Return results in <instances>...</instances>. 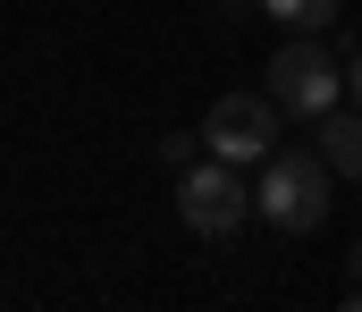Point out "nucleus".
I'll return each mask as SVG.
<instances>
[{
    "instance_id": "39448f33",
    "label": "nucleus",
    "mask_w": 362,
    "mask_h": 312,
    "mask_svg": "<svg viewBox=\"0 0 362 312\" xmlns=\"http://www.w3.org/2000/svg\"><path fill=\"white\" fill-rule=\"evenodd\" d=\"M312 127H320V152H329V169L362 186V102H354V110H320Z\"/></svg>"
},
{
    "instance_id": "1a4fd4ad",
    "label": "nucleus",
    "mask_w": 362,
    "mask_h": 312,
    "mask_svg": "<svg viewBox=\"0 0 362 312\" xmlns=\"http://www.w3.org/2000/svg\"><path fill=\"white\" fill-rule=\"evenodd\" d=\"M346 93H354V102H362V51H354V59H346Z\"/></svg>"
},
{
    "instance_id": "f03ea898",
    "label": "nucleus",
    "mask_w": 362,
    "mask_h": 312,
    "mask_svg": "<svg viewBox=\"0 0 362 312\" xmlns=\"http://www.w3.org/2000/svg\"><path fill=\"white\" fill-rule=\"evenodd\" d=\"M278 127H286V110H278L270 85H262V93H219L211 118H202V152H211V161H236V169H262L278 144H286Z\"/></svg>"
},
{
    "instance_id": "423d86ee",
    "label": "nucleus",
    "mask_w": 362,
    "mask_h": 312,
    "mask_svg": "<svg viewBox=\"0 0 362 312\" xmlns=\"http://www.w3.org/2000/svg\"><path fill=\"white\" fill-rule=\"evenodd\" d=\"M262 17H278L286 34H329L346 17V0H262Z\"/></svg>"
},
{
    "instance_id": "20e7f679",
    "label": "nucleus",
    "mask_w": 362,
    "mask_h": 312,
    "mask_svg": "<svg viewBox=\"0 0 362 312\" xmlns=\"http://www.w3.org/2000/svg\"><path fill=\"white\" fill-rule=\"evenodd\" d=\"M177 219L194 228V236L228 245V236L253 219V186H245V169H236V161H194V169H177Z\"/></svg>"
},
{
    "instance_id": "0eeeda50",
    "label": "nucleus",
    "mask_w": 362,
    "mask_h": 312,
    "mask_svg": "<svg viewBox=\"0 0 362 312\" xmlns=\"http://www.w3.org/2000/svg\"><path fill=\"white\" fill-rule=\"evenodd\" d=\"M194 152H202V135H160V169H194Z\"/></svg>"
},
{
    "instance_id": "f257e3e1",
    "label": "nucleus",
    "mask_w": 362,
    "mask_h": 312,
    "mask_svg": "<svg viewBox=\"0 0 362 312\" xmlns=\"http://www.w3.org/2000/svg\"><path fill=\"white\" fill-rule=\"evenodd\" d=\"M329 203H337V169H329V152L312 144H278L270 161H262V178H253V211L270 219V228H286V236H312L320 219H329Z\"/></svg>"
},
{
    "instance_id": "6e6552de",
    "label": "nucleus",
    "mask_w": 362,
    "mask_h": 312,
    "mask_svg": "<svg viewBox=\"0 0 362 312\" xmlns=\"http://www.w3.org/2000/svg\"><path fill=\"white\" fill-rule=\"evenodd\" d=\"M346 304H362V245L346 253Z\"/></svg>"
},
{
    "instance_id": "7ed1b4c3",
    "label": "nucleus",
    "mask_w": 362,
    "mask_h": 312,
    "mask_svg": "<svg viewBox=\"0 0 362 312\" xmlns=\"http://www.w3.org/2000/svg\"><path fill=\"white\" fill-rule=\"evenodd\" d=\"M270 93H278V110H295V118H320V110L346 102V68H337V51H329L320 34H286L270 51Z\"/></svg>"
},
{
    "instance_id": "9d476101",
    "label": "nucleus",
    "mask_w": 362,
    "mask_h": 312,
    "mask_svg": "<svg viewBox=\"0 0 362 312\" xmlns=\"http://www.w3.org/2000/svg\"><path fill=\"white\" fill-rule=\"evenodd\" d=\"M0 296H8V279H0Z\"/></svg>"
}]
</instances>
